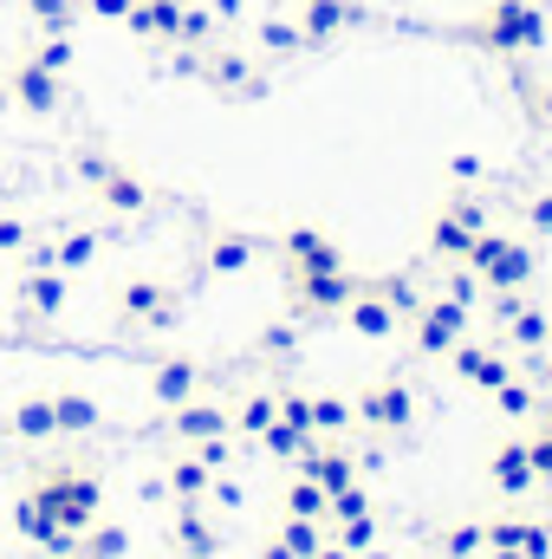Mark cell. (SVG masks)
Segmentation results:
<instances>
[{
  "mask_svg": "<svg viewBox=\"0 0 552 559\" xmlns=\"http://www.w3.org/2000/svg\"><path fill=\"white\" fill-rule=\"evenodd\" d=\"M507 241H514V235L488 222V228H481V235L468 241V254H461V267H468V274L481 280V274H488V267H494V261H501V254H507Z\"/></svg>",
  "mask_w": 552,
  "mask_h": 559,
  "instance_id": "60d3db41",
  "label": "cell"
},
{
  "mask_svg": "<svg viewBox=\"0 0 552 559\" xmlns=\"http://www.w3.org/2000/svg\"><path fill=\"white\" fill-rule=\"evenodd\" d=\"M547 358H552V345H547Z\"/></svg>",
  "mask_w": 552,
  "mask_h": 559,
  "instance_id": "03108f58",
  "label": "cell"
},
{
  "mask_svg": "<svg viewBox=\"0 0 552 559\" xmlns=\"http://www.w3.org/2000/svg\"><path fill=\"white\" fill-rule=\"evenodd\" d=\"M195 455H202L215 475H228V468H235V436H208V442H195Z\"/></svg>",
  "mask_w": 552,
  "mask_h": 559,
  "instance_id": "681fc988",
  "label": "cell"
},
{
  "mask_svg": "<svg viewBox=\"0 0 552 559\" xmlns=\"http://www.w3.org/2000/svg\"><path fill=\"white\" fill-rule=\"evenodd\" d=\"M429 554H435V559H481V554H488V521L435 527V534H429Z\"/></svg>",
  "mask_w": 552,
  "mask_h": 559,
  "instance_id": "83f0119b",
  "label": "cell"
},
{
  "mask_svg": "<svg viewBox=\"0 0 552 559\" xmlns=\"http://www.w3.org/2000/svg\"><path fill=\"white\" fill-rule=\"evenodd\" d=\"M488 228V202L481 195H468V189H455L435 215H429V254L448 267V261H461L468 254V241Z\"/></svg>",
  "mask_w": 552,
  "mask_h": 559,
  "instance_id": "52a82bcc",
  "label": "cell"
},
{
  "mask_svg": "<svg viewBox=\"0 0 552 559\" xmlns=\"http://www.w3.org/2000/svg\"><path fill=\"white\" fill-rule=\"evenodd\" d=\"M312 559H358V554H345L338 540H325V547H319V554H312Z\"/></svg>",
  "mask_w": 552,
  "mask_h": 559,
  "instance_id": "680465c9",
  "label": "cell"
},
{
  "mask_svg": "<svg viewBox=\"0 0 552 559\" xmlns=\"http://www.w3.org/2000/svg\"><path fill=\"white\" fill-rule=\"evenodd\" d=\"M488 488H494L501 501H527V495L540 488V475H533V462H527V436H501V442L488 449Z\"/></svg>",
  "mask_w": 552,
  "mask_h": 559,
  "instance_id": "2e32d148",
  "label": "cell"
},
{
  "mask_svg": "<svg viewBox=\"0 0 552 559\" xmlns=\"http://www.w3.org/2000/svg\"><path fill=\"white\" fill-rule=\"evenodd\" d=\"M435 293H442V299H455L461 312H475V306L488 299V286H481V280L468 274L461 261H448V267H442V280H435Z\"/></svg>",
  "mask_w": 552,
  "mask_h": 559,
  "instance_id": "f35d334b",
  "label": "cell"
},
{
  "mask_svg": "<svg viewBox=\"0 0 552 559\" xmlns=\"http://www.w3.org/2000/svg\"><path fill=\"white\" fill-rule=\"evenodd\" d=\"M358 286H364V274H351V267H338V274H286V312H292L299 325L338 319Z\"/></svg>",
  "mask_w": 552,
  "mask_h": 559,
  "instance_id": "8992f818",
  "label": "cell"
},
{
  "mask_svg": "<svg viewBox=\"0 0 552 559\" xmlns=\"http://www.w3.org/2000/svg\"><path fill=\"white\" fill-rule=\"evenodd\" d=\"M163 559H182V554H163Z\"/></svg>",
  "mask_w": 552,
  "mask_h": 559,
  "instance_id": "e7e4bbea",
  "label": "cell"
},
{
  "mask_svg": "<svg viewBox=\"0 0 552 559\" xmlns=\"http://www.w3.org/2000/svg\"><path fill=\"white\" fill-rule=\"evenodd\" d=\"M176 26H182V0H137L124 13V33L137 46H176Z\"/></svg>",
  "mask_w": 552,
  "mask_h": 559,
  "instance_id": "d4e9b609",
  "label": "cell"
},
{
  "mask_svg": "<svg viewBox=\"0 0 552 559\" xmlns=\"http://www.w3.org/2000/svg\"><path fill=\"white\" fill-rule=\"evenodd\" d=\"M124 554H131V527L124 521H92L79 534V554L72 559H124Z\"/></svg>",
  "mask_w": 552,
  "mask_h": 559,
  "instance_id": "e575fe53",
  "label": "cell"
},
{
  "mask_svg": "<svg viewBox=\"0 0 552 559\" xmlns=\"http://www.w3.org/2000/svg\"><path fill=\"white\" fill-rule=\"evenodd\" d=\"M163 429H169V442H176V449H195V442H208V436H235L228 404H221L215 391H202V397H189V404L163 411Z\"/></svg>",
  "mask_w": 552,
  "mask_h": 559,
  "instance_id": "5bb4252c",
  "label": "cell"
},
{
  "mask_svg": "<svg viewBox=\"0 0 552 559\" xmlns=\"http://www.w3.org/2000/svg\"><path fill=\"white\" fill-rule=\"evenodd\" d=\"M7 98H13L26 118H52V111L65 105V79L46 72V66H33V59H20V66L7 72Z\"/></svg>",
  "mask_w": 552,
  "mask_h": 559,
  "instance_id": "d6986e66",
  "label": "cell"
},
{
  "mask_svg": "<svg viewBox=\"0 0 552 559\" xmlns=\"http://www.w3.org/2000/svg\"><path fill=\"white\" fill-rule=\"evenodd\" d=\"M552 20L540 0H488L475 20H461V39L488 59H533L547 46Z\"/></svg>",
  "mask_w": 552,
  "mask_h": 559,
  "instance_id": "7a4b0ae2",
  "label": "cell"
},
{
  "mask_svg": "<svg viewBox=\"0 0 552 559\" xmlns=\"http://www.w3.org/2000/svg\"><path fill=\"white\" fill-rule=\"evenodd\" d=\"M274 411H279V423H292V429L312 436V391H299V384H274Z\"/></svg>",
  "mask_w": 552,
  "mask_h": 559,
  "instance_id": "ee69618b",
  "label": "cell"
},
{
  "mask_svg": "<svg viewBox=\"0 0 552 559\" xmlns=\"http://www.w3.org/2000/svg\"><path fill=\"white\" fill-rule=\"evenodd\" d=\"M345 554H371L377 547V514H358V521H338V527H325Z\"/></svg>",
  "mask_w": 552,
  "mask_h": 559,
  "instance_id": "f6af8a7d",
  "label": "cell"
},
{
  "mask_svg": "<svg viewBox=\"0 0 552 559\" xmlns=\"http://www.w3.org/2000/svg\"><path fill=\"white\" fill-rule=\"evenodd\" d=\"M202 85H215V92H228V98H261V92H267V72H261L241 46L215 39V46H202Z\"/></svg>",
  "mask_w": 552,
  "mask_h": 559,
  "instance_id": "8fae6325",
  "label": "cell"
},
{
  "mask_svg": "<svg viewBox=\"0 0 552 559\" xmlns=\"http://www.w3.org/2000/svg\"><path fill=\"white\" fill-rule=\"evenodd\" d=\"M13 299H20V312L33 319V325H52L59 312H65V299H72V286H65V274L59 267H20V280H13Z\"/></svg>",
  "mask_w": 552,
  "mask_h": 559,
  "instance_id": "e0dca14e",
  "label": "cell"
},
{
  "mask_svg": "<svg viewBox=\"0 0 552 559\" xmlns=\"http://www.w3.org/2000/svg\"><path fill=\"white\" fill-rule=\"evenodd\" d=\"M358 514H377V501H371V488H364V481H351V488L325 495V527H338V521H358Z\"/></svg>",
  "mask_w": 552,
  "mask_h": 559,
  "instance_id": "b9f144b4",
  "label": "cell"
},
{
  "mask_svg": "<svg viewBox=\"0 0 552 559\" xmlns=\"http://www.w3.org/2000/svg\"><path fill=\"white\" fill-rule=\"evenodd\" d=\"M358 559H397V554H384V547H371V554H358Z\"/></svg>",
  "mask_w": 552,
  "mask_h": 559,
  "instance_id": "94428289",
  "label": "cell"
},
{
  "mask_svg": "<svg viewBox=\"0 0 552 559\" xmlns=\"http://www.w3.org/2000/svg\"><path fill=\"white\" fill-rule=\"evenodd\" d=\"M279 267H286V274H338V267H351V261H345V248H338L325 228L299 222V228L279 235Z\"/></svg>",
  "mask_w": 552,
  "mask_h": 559,
  "instance_id": "7c38bea8",
  "label": "cell"
},
{
  "mask_svg": "<svg viewBox=\"0 0 552 559\" xmlns=\"http://www.w3.org/2000/svg\"><path fill=\"white\" fill-rule=\"evenodd\" d=\"M169 554L221 559V521H215V508H208V501H195V508H176V514H169Z\"/></svg>",
  "mask_w": 552,
  "mask_h": 559,
  "instance_id": "ffe728a7",
  "label": "cell"
},
{
  "mask_svg": "<svg viewBox=\"0 0 552 559\" xmlns=\"http://www.w3.org/2000/svg\"><path fill=\"white\" fill-rule=\"evenodd\" d=\"M208 508H241V481H235V475H215V488H208Z\"/></svg>",
  "mask_w": 552,
  "mask_h": 559,
  "instance_id": "db71d44e",
  "label": "cell"
},
{
  "mask_svg": "<svg viewBox=\"0 0 552 559\" xmlns=\"http://www.w3.org/2000/svg\"><path fill=\"white\" fill-rule=\"evenodd\" d=\"M254 559H292V554H286V540H279V534H267V540H261V554H254Z\"/></svg>",
  "mask_w": 552,
  "mask_h": 559,
  "instance_id": "9f6ffc18",
  "label": "cell"
},
{
  "mask_svg": "<svg viewBox=\"0 0 552 559\" xmlns=\"http://www.w3.org/2000/svg\"><path fill=\"white\" fill-rule=\"evenodd\" d=\"M338 319H345L358 338H397V332H404V319H397V312H391L371 286H358V293H351V306H345Z\"/></svg>",
  "mask_w": 552,
  "mask_h": 559,
  "instance_id": "484cf974",
  "label": "cell"
},
{
  "mask_svg": "<svg viewBox=\"0 0 552 559\" xmlns=\"http://www.w3.org/2000/svg\"><path fill=\"white\" fill-rule=\"evenodd\" d=\"M131 7H137V0H79V13H92V20H118V26H124Z\"/></svg>",
  "mask_w": 552,
  "mask_h": 559,
  "instance_id": "f5cc1de1",
  "label": "cell"
},
{
  "mask_svg": "<svg viewBox=\"0 0 552 559\" xmlns=\"http://www.w3.org/2000/svg\"><path fill=\"white\" fill-rule=\"evenodd\" d=\"M215 26H221V20H215V7H208V0H182V26H176V46L202 52V46H215V39H221Z\"/></svg>",
  "mask_w": 552,
  "mask_h": 559,
  "instance_id": "d590c367",
  "label": "cell"
},
{
  "mask_svg": "<svg viewBox=\"0 0 552 559\" xmlns=\"http://www.w3.org/2000/svg\"><path fill=\"white\" fill-rule=\"evenodd\" d=\"M79 176H85V189L98 195V209H111V215H124V222L149 215V202H156L137 169L118 163V156H105V150H79Z\"/></svg>",
  "mask_w": 552,
  "mask_h": 559,
  "instance_id": "3957f363",
  "label": "cell"
},
{
  "mask_svg": "<svg viewBox=\"0 0 552 559\" xmlns=\"http://www.w3.org/2000/svg\"><path fill=\"white\" fill-rule=\"evenodd\" d=\"M520 222L533 241H552V189H527L520 195Z\"/></svg>",
  "mask_w": 552,
  "mask_h": 559,
  "instance_id": "bcb514c9",
  "label": "cell"
},
{
  "mask_svg": "<svg viewBox=\"0 0 552 559\" xmlns=\"http://www.w3.org/2000/svg\"><path fill=\"white\" fill-rule=\"evenodd\" d=\"M404 332H410V352H416V358H448V352L475 332V312H461L455 299L429 293L410 319H404Z\"/></svg>",
  "mask_w": 552,
  "mask_h": 559,
  "instance_id": "5b68a950",
  "label": "cell"
},
{
  "mask_svg": "<svg viewBox=\"0 0 552 559\" xmlns=\"http://www.w3.org/2000/svg\"><path fill=\"white\" fill-rule=\"evenodd\" d=\"M448 169H455V176H461V182H481V176H488V163H481V156H468V150H461V156H455V163H448Z\"/></svg>",
  "mask_w": 552,
  "mask_h": 559,
  "instance_id": "11a10c76",
  "label": "cell"
},
{
  "mask_svg": "<svg viewBox=\"0 0 552 559\" xmlns=\"http://www.w3.org/2000/svg\"><path fill=\"white\" fill-rule=\"evenodd\" d=\"M52 417H59V436H92V429H105V411H98L85 391H52Z\"/></svg>",
  "mask_w": 552,
  "mask_h": 559,
  "instance_id": "1f68e13d",
  "label": "cell"
},
{
  "mask_svg": "<svg viewBox=\"0 0 552 559\" xmlns=\"http://www.w3.org/2000/svg\"><path fill=\"white\" fill-rule=\"evenodd\" d=\"M533 280H540V241H507V254L481 274V286L488 293H533Z\"/></svg>",
  "mask_w": 552,
  "mask_h": 559,
  "instance_id": "603a6c76",
  "label": "cell"
},
{
  "mask_svg": "<svg viewBox=\"0 0 552 559\" xmlns=\"http://www.w3.org/2000/svg\"><path fill=\"white\" fill-rule=\"evenodd\" d=\"M261 235H248V228H215L208 241H202V261H195V274H215V280H235L248 274L254 261H261Z\"/></svg>",
  "mask_w": 552,
  "mask_h": 559,
  "instance_id": "ac0fdd59",
  "label": "cell"
},
{
  "mask_svg": "<svg viewBox=\"0 0 552 559\" xmlns=\"http://www.w3.org/2000/svg\"><path fill=\"white\" fill-rule=\"evenodd\" d=\"M274 417H279V411H274V378H267V384H248V391L235 397V411H228L235 436H248V442H254V436H261Z\"/></svg>",
  "mask_w": 552,
  "mask_h": 559,
  "instance_id": "f1b7e54d",
  "label": "cell"
},
{
  "mask_svg": "<svg viewBox=\"0 0 552 559\" xmlns=\"http://www.w3.org/2000/svg\"><path fill=\"white\" fill-rule=\"evenodd\" d=\"M540 423H547V429H552V397H547V404H540Z\"/></svg>",
  "mask_w": 552,
  "mask_h": 559,
  "instance_id": "be15d7a7",
  "label": "cell"
},
{
  "mask_svg": "<svg viewBox=\"0 0 552 559\" xmlns=\"http://www.w3.org/2000/svg\"><path fill=\"white\" fill-rule=\"evenodd\" d=\"M364 286H371V293H377V299H384V306H391L397 319H410L416 306L429 299V293H422V274H416V267H391V274H364Z\"/></svg>",
  "mask_w": 552,
  "mask_h": 559,
  "instance_id": "4316f807",
  "label": "cell"
},
{
  "mask_svg": "<svg viewBox=\"0 0 552 559\" xmlns=\"http://www.w3.org/2000/svg\"><path fill=\"white\" fill-rule=\"evenodd\" d=\"M254 46H261L267 59H299V52H305V39H299L292 20H261V26H254Z\"/></svg>",
  "mask_w": 552,
  "mask_h": 559,
  "instance_id": "ab89813d",
  "label": "cell"
},
{
  "mask_svg": "<svg viewBox=\"0 0 552 559\" xmlns=\"http://www.w3.org/2000/svg\"><path fill=\"white\" fill-rule=\"evenodd\" d=\"M481 559H520V554H507V547H488V554H481Z\"/></svg>",
  "mask_w": 552,
  "mask_h": 559,
  "instance_id": "91938a15",
  "label": "cell"
},
{
  "mask_svg": "<svg viewBox=\"0 0 552 559\" xmlns=\"http://www.w3.org/2000/svg\"><path fill=\"white\" fill-rule=\"evenodd\" d=\"M26 495L65 527V534H85L92 521H98V508H105V481H98V468L85 462V455H59V462H39L33 468V481H26Z\"/></svg>",
  "mask_w": 552,
  "mask_h": 559,
  "instance_id": "6da1fadb",
  "label": "cell"
},
{
  "mask_svg": "<svg viewBox=\"0 0 552 559\" xmlns=\"http://www.w3.org/2000/svg\"><path fill=\"white\" fill-rule=\"evenodd\" d=\"M351 411H358V429H371V436H404L416 423V391L404 378H377L351 397Z\"/></svg>",
  "mask_w": 552,
  "mask_h": 559,
  "instance_id": "9c48e42d",
  "label": "cell"
},
{
  "mask_svg": "<svg viewBox=\"0 0 552 559\" xmlns=\"http://www.w3.org/2000/svg\"><path fill=\"white\" fill-rule=\"evenodd\" d=\"M208 488H215V468H208L195 449H176V455L163 462L156 495H169V508H195V501H208Z\"/></svg>",
  "mask_w": 552,
  "mask_h": 559,
  "instance_id": "44dd1931",
  "label": "cell"
},
{
  "mask_svg": "<svg viewBox=\"0 0 552 559\" xmlns=\"http://www.w3.org/2000/svg\"><path fill=\"white\" fill-rule=\"evenodd\" d=\"M488 397H494V411H501L507 423H533L540 417V404H547V391H540L533 378H520V371H514L501 391H488Z\"/></svg>",
  "mask_w": 552,
  "mask_h": 559,
  "instance_id": "4dcf8cb0",
  "label": "cell"
},
{
  "mask_svg": "<svg viewBox=\"0 0 552 559\" xmlns=\"http://www.w3.org/2000/svg\"><path fill=\"white\" fill-rule=\"evenodd\" d=\"M279 540H286V554L292 559H312L332 534H325V521H292V514H279V527H274Z\"/></svg>",
  "mask_w": 552,
  "mask_h": 559,
  "instance_id": "74e56055",
  "label": "cell"
},
{
  "mask_svg": "<svg viewBox=\"0 0 552 559\" xmlns=\"http://www.w3.org/2000/svg\"><path fill=\"white\" fill-rule=\"evenodd\" d=\"M98 248H105V235H98V228H65V235L52 241V267H59L65 280L85 274V267L98 261Z\"/></svg>",
  "mask_w": 552,
  "mask_h": 559,
  "instance_id": "f546056e",
  "label": "cell"
},
{
  "mask_svg": "<svg viewBox=\"0 0 552 559\" xmlns=\"http://www.w3.org/2000/svg\"><path fill=\"white\" fill-rule=\"evenodd\" d=\"M254 442H261L274 462H299V449H305V429H292V423H279V417H274L267 429H261V436H254Z\"/></svg>",
  "mask_w": 552,
  "mask_h": 559,
  "instance_id": "7bdbcfd3",
  "label": "cell"
},
{
  "mask_svg": "<svg viewBox=\"0 0 552 559\" xmlns=\"http://www.w3.org/2000/svg\"><path fill=\"white\" fill-rule=\"evenodd\" d=\"M202 391H208V365H202V358L169 352V358L149 365V397H156V411H176V404H189V397H202Z\"/></svg>",
  "mask_w": 552,
  "mask_h": 559,
  "instance_id": "9a60e30c",
  "label": "cell"
},
{
  "mask_svg": "<svg viewBox=\"0 0 552 559\" xmlns=\"http://www.w3.org/2000/svg\"><path fill=\"white\" fill-rule=\"evenodd\" d=\"M26 59H33V66H46V72H59V79H65V72H72V39H65V33H46V39H39V46H33V52H26Z\"/></svg>",
  "mask_w": 552,
  "mask_h": 559,
  "instance_id": "7dc6e473",
  "label": "cell"
},
{
  "mask_svg": "<svg viewBox=\"0 0 552 559\" xmlns=\"http://www.w3.org/2000/svg\"><path fill=\"white\" fill-rule=\"evenodd\" d=\"M358 429V411L345 391H312V436H351Z\"/></svg>",
  "mask_w": 552,
  "mask_h": 559,
  "instance_id": "836d02e7",
  "label": "cell"
},
{
  "mask_svg": "<svg viewBox=\"0 0 552 559\" xmlns=\"http://www.w3.org/2000/svg\"><path fill=\"white\" fill-rule=\"evenodd\" d=\"M215 7V20H241V0H208Z\"/></svg>",
  "mask_w": 552,
  "mask_h": 559,
  "instance_id": "6f0895ef",
  "label": "cell"
},
{
  "mask_svg": "<svg viewBox=\"0 0 552 559\" xmlns=\"http://www.w3.org/2000/svg\"><path fill=\"white\" fill-rule=\"evenodd\" d=\"M26 13H33L46 33H72V20H79V0H26Z\"/></svg>",
  "mask_w": 552,
  "mask_h": 559,
  "instance_id": "c3c4849f",
  "label": "cell"
},
{
  "mask_svg": "<svg viewBox=\"0 0 552 559\" xmlns=\"http://www.w3.org/2000/svg\"><path fill=\"white\" fill-rule=\"evenodd\" d=\"M279 514H292V521H325V488L312 481V475H286V488H279Z\"/></svg>",
  "mask_w": 552,
  "mask_h": 559,
  "instance_id": "d6a6232c",
  "label": "cell"
},
{
  "mask_svg": "<svg viewBox=\"0 0 552 559\" xmlns=\"http://www.w3.org/2000/svg\"><path fill=\"white\" fill-rule=\"evenodd\" d=\"M364 0H299V39H305V52H319V46H338L351 26H364Z\"/></svg>",
  "mask_w": 552,
  "mask_h": 559,
  "instance_id": "4fadbf2b",
  "label": "cell"
},
{
  "mask_svg": "<svg viewBox=\"0 0 552 559\" xmlns=\"http://www.w3.org/2000/svg\"><path fill=\"white\" fill-rule=\"evenodd\" d=\"M299 475H312L325 495H338V488H351V481H364V468H358V449L345 442V436H305V449H299V462H292Z\"/></svg>",
  "mask_w": 552,
  "mask_h": 559,
  "instance_id": "30bf717a",
  "label": "cell"
},
{
  "mask_svg": "<svg viewBox=\"0 0 552 559\" xmlns=\"http://www.w3.org/2000/svg\"><path fill=\"white\" fill-rule=\"evenodd\" d=\"M111 319L124 332H169L182 319V286H169V280H156V274H131L111 293Z\"/></svg>",
  "mask_w": 552,
  "mask_h": 559,
  "instance_id": "277c9868",
  "label": "cell"
},
{
  "mask_svg": "<svg viewBox=\"0 0 552 559\" xmlns=\"http://www.w3.org/2000/svg\"><path fill=\"white\" fill-rule=\"evenodd\" d=\"M0 436L13 442H59V417H52V391H26L7 417H0Z\"/></svg>",
  "mask_w": 552,
  "mask_h": 559,
  "instance_id": "cb8c5ba5",
  "label": "cell"
},
{
  "mask_svg": "<svg viewBox=\"0 0 552 559\" xmlns=\"http://www.w3.org/2000/svg\"><path fill=\"white\" fill-rule=\"evenodd\" d=\"M7 105H13V98H7V79H0V118H7Z\"/></svg>",
  "mask_w": 552,
  "mask_h": 559,
  "instance_id": "6125c7cd",
  "label": "cell"
},
{
  "mask_svg": "<svg viewBox=\"0 0 552 559\" xmlns=\"http://www.w3.org/2000/svg\"><path fill=\"white\" fill-rule=\"evenodd\" d=\"M520 559H552V521H527V540H520Z\"/></svg>",
  "mask_w": 552,
  "mask_h": 559,
  "instance_id": "816d5d0a",
  "label": "cell"
},
{
  "mask_svg": "<svg viewBox=\"0 0 552 559\" xmlns=\"http://www.w3.org/2000/svg\"><path fill=\"white\" fill-rule=\"evenodd\" d=\"M448 371H455V384H468L475 397H488V391H501L520 365H514V352H507L501 338H475V332H468V338L448 352Z\"/></svg>",
  "mask_w": 552,
  "mask_h": 559,
  "instance_id": "ba28073f",
  "label": "cell"
},
{
  "mask_svg": "<svg viewBox=\"0 0 552 559\" xmlns=\"http://www.w3.org/2000/svg\"><path fill=\"white\" fill-rule=\"evenodd\" d=\"M33 241H39V235H33L20 215H0V254H26Z\"/></svg>",
  "mask_w": 552,
  "mask_h": 559,
  "instance_id": "f907efd6",
  "label": "cell"
},
{
  "mask_svg": "<svg viewBox=\"0 0 552 559\" xmlns=\"http://www.w3.org/2000/svg\"><path fill=\"white\" fill-rule=\"evenodd\" d=\"M292 352H299V319H274V325L254 332V358L261 365H286Z\"/></svg>",
  "mask_w": 552,
  "mask_h": 559,
  "instance_id": "8d00e7d4",
  "label": "cell"
},
{
  "mask_svg": "<svg viewBox=\"0 0 552 559\" xmlns=\"http://www.w3.org/2000/svg\"><path fill=\"white\" fill-rule=\"evenodd\" d=\"M501 345H507V352H527V358H547L552 312H547V306H533V293H527L520 306H507V312H501Z\"/></svg>",
  "mask_w": 552,
  "mask_h": 559,
  "instance_id": "7402d4cb",
  "label": "cell"
}]
</instances>
